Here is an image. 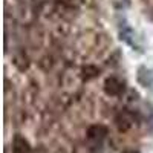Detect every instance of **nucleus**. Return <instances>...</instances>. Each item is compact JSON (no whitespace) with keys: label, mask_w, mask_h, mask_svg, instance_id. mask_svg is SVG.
Masks as SVG:
<instances>
[{"label":"nucleus","mask_w":153,"mask_h":153,"mask_svg":"<svg viewBox=\"0 0 153 153\" xmlns=\"http://www.w3.org/2000/svg\"><path fill=\"white\" fill-rule=\"evenodd\" d=\"M107 136V127L103 124H94L87 129V141L92 144V147H101L103 141Z\"/></svg>","instance_id":"obj_1"},{"label":"nucleus","mask_w":153,"mask_h":153,"mask_svg":"<svg viewBox=\"0 0 153 153\" xmlns=\"http://www.w3.org/2000/svg\"><path fill=\"white\" fill-rule=\"evenodd\" d=\"M124 91H126V84L117 76H109L104 81V92L109 97H120L124 94Z\"/></svg>","instance_id":"obj_2"},{"label":"nucleus","mask_w":153,"mask_h":153,"mask_svg":"<svg viewBox=\"0 0 153 153\" xmlns=\"http://www.w3.org/2000/svg\"><path fill=\"white\" fill-rule=\"evenodd\" d=\"M115 124H117L120 132H127L132 127V124H133V118H132V115L129 112L123 110V112H120L117 115V118H115Z\"/></svg>","instance_id":"obj_3"},{"label":"nucleus","mask_w":153,"mask_h":153,"mask_svg":"<svg viewBox=\"0 0 153 153\" xmlns=\"http://www.w3.org/2000/svg\"><path fill=\"white\" fill-rule=\"evenodd\" d=\"M12 153H31V146L28 139L22 135H16L12 139Z\"/></svg>","instance_id":"obj_4"},{"label":"nucleus","mask_w":153,"mask_h":153,"mask_svg":"<svg viewBox=\"0 0 153 153\" xmlns=\"http://www.w3.org/2000/svg\"><path fill=\"white\" fill-rule=\"evenodd\" d=\"M100 75V69L97 66H84L81 69V78L84 81H89V80H94Z\"/></svg>","instance_id":"obj_5"},{"label":"nucleus","mask_w":153,"mask_h":153,"mask_svg":"<svg viewBox=\"0 0 153 153\" xmlns=\"http://www.w3.org/2000/svg\"><path fill=\"white\" fill-rule=\"evenodd\" d=\"M124 153H138V152H135V150H127V152H124Z\"/></svg>","instance_id":"obj_6"},{"label":"nucleus","mask_w":153,"mask_h":153,"mask_svg":"<svg viewBox=\"0 0 153 153\" xmlns=\"http://www.w3.org/2000/svg\"><path fill=\"white\" fill-rule=\"evenodd\" d=\"M35 153H45V150H38V152H35Z\"/></svg>","instance_id":"obj_7"}]
</instances>
